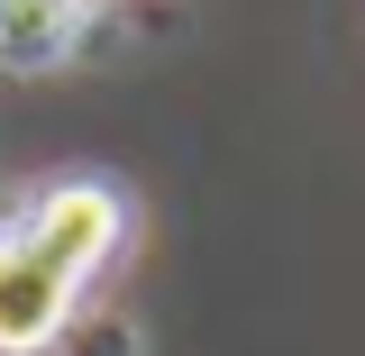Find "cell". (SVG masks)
I'll return each mask as SVG.
<instances>
[{"label":"cell","mask_w":365,"mask_h":356,"mask_svg":"<svg viewBox=\"0 0 365 356\" xmlns=\"http://www.w3.org/2000/svg\"><path fill=\"white\" fill-rule=\"evenodd\" d=\"M64 311H73V274L37 256L28 238H9L0 247V356H37L64 329Z\"/></svg>","instance_id":"1"},{"label":"cell","mask_w":365,"mask_h":356,"mask_svg":"<svg viewBox=\"0 0 365 356\" xmlns=\"http://www.w3.org/2000/svg\"><path fill=\"white\" fill-rule=\"evenodd\" d=\"M83 37V0H0V64L9 73H46Z\"/></svg>","instance_id":"2"}]
</instances>
